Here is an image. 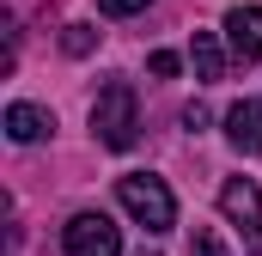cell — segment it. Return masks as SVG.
Wrapping results in <instances>:
<instances>
[{
  "mask_svg": "<svg viewBox=\"0 0 262 256\" xmlns=\"http://www.w3.org/2000/svg\"><path fill=\"white\" fill-rule=\"evenodd\" d=\"M92 134H98V146H110V153H128L134 140H140V104H134L128 79H110V86L92 98Z\"/></svg>",
  "mask_w": 262,
  "mask_h": 256,
  "instance_id": "obj_1",
  "label": "cell"
},
{
  "mask_svg": "<svg viewBox=\"0 0 262 256\" xmlns=\"http://www.w3.org/2000/svg\"><path fill=\"white\" fill-rule=\"evenodd\" d=\"M116 201L128 207L146 232H171V226H177V201H171V189H165V177L128 171V177H116Z\"/></svg>",
  "mask_w": 262,
  "mask_h": 256,
  "instance_id": "obj_2",
  "label": "cell"
},
{
  "mask_svg": "<svg viewBox=\"0 0 262 256\" xmlns=\"http://www.w3.org/2000/svg\"><path fill=\"white\" fill-rule=\"evenodd\" d=\"M220 214L244 232V244L262 256V189L250 183V177H226L220 183Z\"/></svg>",
  "mask_w": 262,
  "mask_h": 256,
  "instance_id": "obj_3",
  "label": "cell"
},
{
  "mask_svg": "<svg viewBox=\"0 0 262 256\" xmlns=\"http://www.w3.org/2000/svg\"><path fill=\"white\" fill-rule=\"evenodd\" d=\"M67 256H122V232L110 226V214H73L61 226Z\"/></svg>",
  "mask_w": 262,
  "mask_h": 256,
  "instance_id": "obj_4",
  "label": "cell"
},
{
  "mask_svg": "<svg viewBox=\"0 0 262 256\" xmlns=\"http://www.w3.org/2000/svg\"><path fill=\"white\" fill-rule=\"evenodd\" d=\"M226 49H232V61H262V6L226 12Z\"/></svg>",
  "mask_w": 262,
  "mask_h": 256,
  "instance_id": "obj_5",
  "label": "cell"
},
{
  "mask_svg": "<svg viewBox=\"0 0 262 256\" xmlns=\"http://www.w3.org/2000/svg\"><path fill=\"white\" fill-rule=\"evenodd\" d=\"M226 140L238 146V153H262V98H238L232 110H226Z\"/></svg>",
  "mask_w": 262,
  "mask_h": 256,
  "instance_id": "obj_6",
  "label": "cell"
},
{
  "mask_svg": "<svg viewBox=\"0 0 262 256\" xmlns=\"http://www.w3.org/2000/svg\"><path fill=\"white\" fill-rule=\"evenodd\" d=\"M49 128H55V116H49L43 104H12V110H6V140H18V146L43 140Z\"/></svg>",
  "mask_w": 262,
  "mask_h": 256,
  "instance_id": "obj_7",
  "label": "cell"
},
{
  "mask_svg": "<svg viewBox=\"0 0 262 256\" xmlns=\"http://www.w3.org/2000/svg\"><path fill=\"white\" fill-rule=\"evenodd\" d=\"M189 67H195V79H207V86L226 73V49H220L213 31H195V37H189Z\"/></svg>",
  "mask_w": 262,
  "mask_h": 256,
  "instance_id": "obj_8",
  "label": "cell"
},
{
  "mask_svg": "<svg viewBox=\"0 0 262 256\" xmlns=\"http://www.w3.org/2000/svg\"><path fill=\"white\" fill-rule=\"evenodd\" d=\"M189 256H232V250L220 244V232H213V226H195V232H189Z\"/></svg>",
  "mask_w": 262,
  "mask_h": 256,
  "instance_id": "obj_9",
  "label": "cell"
},
{
  "mask_svg": "<svg viewBox=\"0 0 262 256\" xmlns=\"http://www.w3.org/2000/svg\"><path fill=\"white\" fill-rule=\"evenodd\" d=\"M92 43H98V31H92V25H67V37H61L67 55H92Z\"/></svg>",
  "mask_w": 262,
  "mask_h": 256,
  "instance_id": "obj_10",
  "label": "cell"
},
{
  "mask_svg": "<svg viewBox=\"0 0 262 256\" xmlns=\"http://www.w3.org/2000/svg\"><path fill=\"white\" fill-rule=\"evenodd\" d=\"M152 0H98V12H110V18H134V12H146Z\"/></svg>",
  "mask_w": 262,
  "mask_h": 256,
  "instance_id": "obj_11",
  "label": "cell"
},
{
  "mask_svg": "<svg viewBox=\"0 0 262 256\" xmlns=\"http://www.w3.org/2000/svg\"><path fill=\"white\" fill-rule=\"evenodd\" d=\"M177 55H171V49H152V61H146V73H152V79H171V73H177Z\"/></svg>",
  "mask_w": 262,
  "mask_h": 256,
  "instance_id": "obj_12",
  "label": "cell"
},
{
  "mask_svg": "<svg viewBox=\"0 0 262 256\" xmlns=\"http://www.w3.org/2000/svg\"><path fill=\"white\" fill-rule=\"evenodd\" d=\"M183 128L201 134V128H207V104H189V110H183Z\"/></svg>",
  "mask_w": 262,
  "mask_h": 256,
  "instance_id": "obj_13",
  "label": "cell"
},
{
  "mask_svg": "<svg viewBox=\"0 0 262 256\" xmlns=\"http://www.w3.org/2000/svg\"><path fill=\"white\" fill-rule=\"evenodd\" d=\"M140 256H159V250H140Z\"/></svg>",
  "mask_w": 262,
  "mask_h": 256,
  "instance_id": "obj_14",
  "label": "cell"
}]
</instances>
